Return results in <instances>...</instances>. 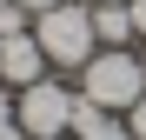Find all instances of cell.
Segmentation results:
<instances>
[{
  "instance_id": "obj_5",
  "label": "cell",
  "mask_w": 146,
  "mask_h": 140,
  "mask_svg": "<svg viewBox=\"0 0 146 140\" xmlns=\"http://www.w3.org/2000/svg\"><path fill=\"white\" fill-rule=\"evenodd\" d=\"M93 33H100L106 47H133V7H126V0H106V7H93Z\"/></svg>"
},
{
  "instance_id": "obj_4",
  "label": "cell",
  "mask_w": 146,
  "mask_h": 140,
  "mask_svg": "<svg viewBox=\"0 0 146 140\" xmlns=\"http://www.w3.org/2000/svg\"><path fill=\"white\" fill-rule=\"evenodd\" d=\"M40 67H46V54H40V40H33V33H0V80L33 87V80H40Z\"/></svg>"
},
{
  "instance_id": "obj_6",
  "label": "cell",
  "mask_w": 146,
  "mask_h": 140,
  "mask_svg": "<svg viewBox=\"0 0 146 140\" xmlns=\"http://www.w3.org/2000/svg\"><path fill=\"white\" fill-rule=\"evenodd\" d=\"M126 127H133V140H146V93H139V100L126 107Z\"/></svg>"
},
{
  "instance_id": "obj_10",
  "label": "cell",
  "mask_w": 146,
  "mask_h": 140,
  "mask_svg": "<svg viewBox=\"0 0 146 140\" xmlns=\"http://www.w3.org/2000/svg\"><path fill=\"white\" fill-rule=\"evenodd\" d=\"M126 7H133V27L146 33V0H126Z\"/></svg>"
},
{
  "instance_id": "obj_8",
  "label": "cell",
  "mask_w": 146,
  "mask_h": 140,
  "mask_svg": "<svg viewBox=\"0 0 146 140\" xmlns=\"http://www.w3.org/2000/svg\"><path fill=\"white\" fill-rule=\"evenodd\" d=\"M7 120H13V93L0 87V127H7Z\"/></svg>"
},
{
  "instance_id": "obj_13",
  "label": "cell",
  "mask_w": 146,
  "mask_h": 140,
  "mask_svg": "<svg viewBox=\"0 0 146 140\" xmlns=\"http://www.w3.org/2000/svg\"><path fill=\"white\" fill-rule=\"evenodd\" d=\"M0 7H7V0H0Z\"/></svg>"
},
{
  "instance_id": "obj_1",
  "label": "cell",
  "mask_w": 146,
  "mask_h": 140,
  "mask_svg": "<svg viewBox=\"0 0 146 140\" xmlns=\"http://www.w3.org/2000/svg\"><path fill=\"white\" fill-rule=\"evenodd\" d=\"M139 93H146V60H133L126 47H106L80 67V100L106 107V113H126Z\"/></svg>"
},
{
  "instance_id": "obj_12",
  "label": "cell",
  "mask_w": 146,
  "mask_h": 140,
  "mask_svg": "<svg viewBox=\"0 0 146 140\" xmlns=\"http://www.w3.org/2000/svg\"><path fill=\"white\" fill-rule=\"evenodd\" d=\"M53 140H73V133H53Z\"/></svg>"
},
{
  "instance_id": "obj_2",
  "label": "cell",
  "mask_w": 146,
  "mask_h": 140,
  "mask_svg": "<svg viewBox=\"0 0 146 140\" xmlns=\"http://www.w3.org/2000/svg\"><path fill=\"white\" fill-rule=\"evenodd\" d=\"M40 54L53 60V67H86L93 60V47H100V33H93V7H80V0H60V7H46L40 13Z\"/></svg>"
},
{
  "instance_id": "obj_11",
  "label": "cell",
  "mask_w": 146,
  "mask_h": 140,
  "mask_svg": "<svg viewBox=\"0 0 146 140\" xmlns=\"http://www.w3.org/2000/svg\"><path fill=\"white\" fill-rule=\"evenodd\" d=\"M86 7H106V0H86Z\"/></svg>"
},
{
  "instance_id": "obj_3",
  "label": "cell",
  "mask_w": 146,
  "mask_h": 140,
  "mask_svg": "<svg viewBox=\"0 0 146 140\" xmlns=\"http://www.w3.org/2000/svg\"><path fill=\"white\" fill-rule=\"evenodd\" d=\"M73 107H80V93L40 74L33 87H20V100H13V120L27 127L33 140H53V133H73Z\"/></svg>"
},
{
  "instance_id": "obj_9",
  "label": "cell",
  "mask_w": 146,
  "mask_h": 140,
  "mask_svg": "<svg viewBox=\"0 0 146 140\" xmlns=\"http://www.w3.org/2000/svg\"><path fill=\"white\" fill-rule=\"evenodd\" d=\"M13 7H27V13H46V7H60V0H13Z\"/></svg>"
},
{
  "instance_id": "obj_7",
  "label": "cell",
  "mask_w": 146,
  "mask_h": 140,
  "mask_svg": "<svg viewBox=\"0 0 146 140\" xmlns=\"http://www.w3.org/2000/svg\"><path fill=\"white\" fill-rule=\"evenodd\" d=\"M0 140H33V133L20 127V120H7V127H0Z\"/></svg>"
}]
</instances>
